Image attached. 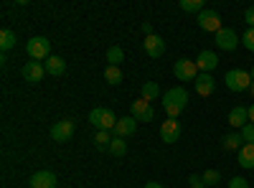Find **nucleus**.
I'll use <instances>...</instances> for the list:
<instances>
[{
	"label": "nucleus",
	"mask_w": 254,
	"mask_h": 188,
	"mask_svg": "<svg viewBox=\"0 0 254 188\" xmlns=\"http://www.w3.org/2000/svg\"><path fill=\"white\" fill-rule=\"evenodd\" d=\"M242 44L247 51H254V28H247L244 36H242Z\"/></svg>",
	"instance_id": "c85d7f7f"
},
{
	"label": "nucleus",
	"mask_w": 254,
	"mask_h": 188,
	"mask_svg": "<svg viewBox=\"0 0 254 188\" xmlns=\"http://www.w3.org/2000/svg\"><path fill=\"white\" fill-rule=\"evenodd\" d=\"M104 79H107V84H120V81H122L120 66H107V69H104Z\"/></svg>",
	"instance_id": "bb28decb"
},
{
	"label": "nucleus",
	"mask_w": 254,
	"mask_h": 188,
	"mask_svg": "<svg viewBox=\"0 0 254 188\" xmlns=\"http://www.w3.org/2000/svg\"><path fill=\"white\" fill-rule=\"evenodd\" d=\"M186 104H188V92L183 87H173L163 94V110L168 112V117L178 120V115L186 110Z\"/></svg>",
	"instance_id": "f257e3e1"
},
{
	"label": "nucleus",
	"mask_w": 254,
	"mask_h": 188,
	"mask_svg": "<svg viewBox=\"0 0 254 188\" xmlns=\"http://www.w3.org/2000/svg\"><path fill=\"white\" fill-rule=\"evenodd\" d=\"M145 188H163V183H158V181H150V183H145Z\"/></svg>",
	"instance_id": "c9c22d12"
},
{
	"label": "nucleus",
	"mask_w": 254,
	"mask_h": 188,
	"mask_svg": "<svg viewBox=\"0 0 254 188\" xmlns=\"http://www.w3.org/2000/svg\"><path fill=\"white\" fill-rule=\"evenodd\" d=\"M229 188H249V181H244L242 176H237V178L229 181Z\"/></svg>",
	"instance_id": "2f4dec72"
},
{
	"label": "nucleus",
	"mask_w": 254,
	"mask_h": 188,
	"mask_svg": "<svg viewBox=\"0 0 254 188\" xmlns=\"http://www.w3.org/2000/svg\"><path fill=\"white\" fill-rule=\"evenodd\" d=\"M244 20H247L249 28H254V5H249V8L244 10Z\"/></svg>",
	"instance_id": "473e14b6"
},
{
	"label": "nucleus",
	"mask_w": 254,
	"mask_h": 188,
	"mask_svg": "<svg viewBox=\"0 0 254 188\" xmlns=\"http://www.w3.org/2000/svg\"><path fill=\"white\" fill-rule=\"evenodd\" d=\"M26 51H28L31 61L49 59V56H51V41H49L46 36H33L28 44H26Z\"/></svg>",
	"instance_id": "7ed1b4c3"
},
{
	"label": "nucleus",
	"mask_w": 254,
	"mask_h": 188,
	"mask_svg": "<svg viewBox=\"0 0 254 188\" xmlns=\"http://www.w3.org/2000/svg\"><path fill=\"white\" fill-rule=\"evenodd\" d=\"M178 137H181V122L176 117H168L160 125V140L163 142H178Z\"/></svg>",
	"instance_id": "6e6552de"
},
{
	"label": "nucleus",
	"mask_w": 254,
	"mask_h": 188,
	"mask_svg": "<svg viewBox=\"0 0 254 188\" xmlns=\"http://www.w3.org/2000/svg\"><path fill=\"white\" fill-rule=\"evenodd\" d=\"M249 74H252V81H254V66H252V69H249Z\"/></svg>",
	"instance_id": "4c0bfd02"
},
{
	"label": "nucleus",
	"mask_w": 254,
	"mask_h": 188,
	"mask_svg": "<svg viewBox=\"0 0 254 188\" xmlns=\"http://www.w3.org/2000/svg\"><path fill=\"white\" fill-rule=\"evenodd\" d=\"M135 130H137V120L132 115L130 117H120L117 127H115V137H130Z\"/></svg>",
	"instance_id": "dca6fc26"
},
{
	"label": "nucleus",
	"mask_w": 254,
	"mask_h": 188,
	"mask_svg": "<svg viewBox=\"0 0 254 188\" xmlns=\"http://www.w3.org/2000/svg\"><path fill=\"white\" fill-rule=\"evenodd\" d=\"M198 28L208 33H219L221 31V15L216 10H203L198 13Z\"/></svg>",
	"instance_id": "423d86ee"
},
{
	"label": "nucleus",
	"mask_w": 254,
	"mask_h": 188,
	"mask_svg": "<svg viewBox=\"0 0 254 188\" xmlns=\"http://www.w3.org/2000/svg\"><path fill=\"white\" fill-rule=\"evenodd\" d=\"M142 46H145V51H147V56H153V59H160L163 54H165V41L160 38V36H145V41H142Z\"/></svg>",
	"instance_id": "9d476101"
},
{
	"label": "nucleus",
	"mask_w": 254,
	"mask_h": 188,
	"mask_svg": "<svg viewBox=\"0 0 254 188\" xmlns=\"http://www.w3.org/2000/svg\"><path fill=\"white\" fill-rule=\"evenodd\" d=\"M74 130H76V122L74 120H61V122H56L54 127H51V137L56 142H69L74 137Z\"/></svg>",
	"instance_id": "39448f33"
},
{
	"label": "nucleus",
	"mask_w": 254,
	"mask_h": 188,
	"mask_svg": "<svg viewBox=\"0 0 254 188\" xmlns=\"http://www.w3.org/2000/svg\"><path fill=\"white\" fill-rule=\"evenodd\" d=\"M142 33L145 36H153V23H142Z\"/></svg>",
	"instance_id": "f704fd0d"
},
{
	"label": "nucleus",
	"mask_w": 254,
	"mask_h": 188,
	"mask_svg": "<svg viewBox=\"0 0 254 188\" xmlns=\"http://www.w3.org/2000/svg\"><path fill=\"white\" fill-rule=\"evenodd\" d=\"M224 81L231 92H247L252 87V74L244 69H231V71H226Z\"/></svg>",
	"instance_id": "f03ea898"
},
{
	"label": "nucleus",
	"mask_w": 254,
	"mask_h": 188,
	"mask_svg": "<svg viewBox=\"0 0 254 188\" xmlns=\"http://www.w3.org/2000/svg\"><path fill=\"white\" fill-rule=\"evenodd\" d=\"M44 74H46V69H44L41 61H28V64L23 66V79L31 81V84H38V81L44 79Z\"/></svg>",
	"instance_id": "f8f14e48"
},
{
	"label": "nucleus",
	"mask_w": 254,
	"mask_h": 188,
	"mask_svg": "<svg viewBox=\"0 0 254 188\" xmlns=\"http://www.w3.org/2000/svg\"><path fill=\"white\" fill-rule=\"evenodd\" d=\"M132 117L137 122H153L155 120V110L150 107V102H145L142 97L137 102H132Z\"/></svg>",
	"instance_id": "1a4fd4ad"
},
{
	"label": "nucleus",
	"mask_w": 254,
	"mask_h": 188,
	"mask_svg": "<svg viewBox=\"0 0 254 188\" xmlns=\"http://www.w3.org/2000/svg\"><path fill=\"white\" fill-rule=\"evenodd\" d=\"M117 122H120V120L115 117V112L104 107V115H102V122H99V127H97V130H107V132H112V130L117 127Z\"/></svg>",
	"instance_id": "412c9836"
},
{
	"label": "nucleus",
	"mask_w": 254,
	"mask_h": 188,
	"mask_svg": "<svg viewBox=\"0 0 254 188\" xmlns=\"http://www.w3.org/2000/svg\"><path fill=\"white\" fill-rule=\"evenodd\" d=\"M249 122L254 125V104H252V107H249Z\"/></svg>",
	"instance_id": "e433bc0d"
},
{
	"label": "nucleus",
	"mask_w": 254,
	"mask_h": 188,
	"mask_svg": "<svg viewBox=\"0 0 254 188\" xmlns=\"http://www.w3.org/2000/svg\"><path fill=\"white\" fill-rule=\"evenodd\" d=\"M140 94H142V99H145V102H155V99L160 97V87H158V81H145L142 89H140Z\"/></svg>",
	"instance_id": "aec40b11"
},
{
	"label": "nucleus",
	"mask_w": 254,
	"mask_h": 188,
	"mask_svg": "<svg viewBox=\"0 0 254 188\" xmlns=\"http://www.w3.org/2000/svg\"><path fill=\"white\" fill-rule=\"evenodd\" d=\"M201 181H203L206 186H216V183L221 181V173H219V171H214V168H211V171H206V173L201 176Z\"/></svg>",
	"instance_id": "cd10ccee"
},
{
	"label": "nucleus",
	"mask_w": 254,
	"mask_h": 188,
	"mask_svg": "<svg viewBox=\"0 0 254 188\" xmlns=\"http://www.w3.org/2000/svg\"><path fill=\"white\" fill-rule=\"evenodd\" d=\"M15 41H18V38H15L13 31H8V28L0 31V49H3V51H10V49L15 46Z\"/></svg>",
	"instance_id": "4be33fe9"
},
{
	"label": "nucleus",
	"mask_w": 254,
	"mask_h": 188,
	"mask_svg": "<svg viewBox=\"0 0 254 188\" xmlns=\"http://www.w3.org/2000/svg\"><path fill=\"white\" fill-rule=\"evenodd\" d=\"M229 125H231V127H237V130H242L244 125H249V107L237 104V107L229 112Z\"/></svg>",
	"instance_id": "ddd939ff"
},
{
	"label": "nucleus",
	"mask_w": 254,
	"mask_h": 188,
	"mask_svg": "<svg viewBox=\"0 0 254 188\" xmlns=\"http://www.w3.org/2000/svg\"><path fill=\"white\" fill-rule=\"evenodd\" d=\"M122 59H125V51H122L120 46H110V49H107V61H110V66H120Z\"/></svg>",
	"instance_id": "b1692460"
},
{
	"label": "nucleus",
	"mask_w": 254,
	"mask_h": 188,
	"mask_svg": "<svg viewBox=\"0 0 254 188\" xmlns=\"http://www.w3.org/2000/svg\"><path fill=\"white\" fill-rule=\"evenodd\" d=\"M249 92H252V94H254V81H252V87H249Z\"/></svg>",
	"instance_id": "58836bf2"
},
{
	"label": "nucleus",
	"mask_w": 254,
	"mask_h": 188,
	"mask_svg": "<svg viewBox=\"0 0 254 188\" xmlns=\"http://www.w3.org/2000/svg\"><path fill=\"white\" fill-rule=\"evenodd\" d=\"M110 153L117 155V158H122V155L127 153V142H125V137H112V142H110Z\"/></svg>",
	"instance_id": "a878e982"
},
{
	"label": "nucleus",
	"mask_w": 254,
	"mask_h": 188,
	"mask_svg": "<svg viewBox=\"0 0 254 188\" xmlns=\"http://www.w3.org/2000/svg\"><path fill=\"white\" fill-rule=\"evenodd\" d=\"M44 69H46L49 74H54V76H61L64 71H66V61H64L61 56H49L46 64H44Z\"/></svg>",
	"instance_id": "a211bd4d"
},
{
	"label": "nucleus",
	"mask_w": 254,
	"mask_h": 188,
	"mask_svg": "<svg viewBox=\"0 0 254 188\" xmlns=\"http://www.w3.org/2000/svg\"><path fill=\"white\" fill-rule=\"evenodd\" d=\"M173 74L178 76V81H196V76H198L201 71H198V66H196V61L178 59L176 64H173Z\"/></svg>",
	"instance_id": "20e7f679"
},
{
	"label": "nucleus",
	"mask_w": 254,
	"mask_h": 188,
	"mask_svg": "<svg viewBox=\"0 0 254 188\" xmlns=\"http://www.w3.org/2000/svg\"><path fill=\"white\" fill-rule=\"evenodd\" d=\"M216 46H219L221 51H234V49L239 46L237 31H234V28H221V31L216 33Z\"/></svg>",
	"instance_id": "0eeeda50"
},
{
	"label": "nucleus",
	"mask_w": 254,
	"mask_h": 188,
	"mask_svg": "<svg viewBox=\"0 0 254 188\" xmlns=\"http://www.w3.org/2000/svg\"><path fill=\"white\" fill-rule=\"evenodd\" d=\"M188 183H190V188H208V186H206L198 176H190V178H188Z\"/></svg>",
	"instance_id": "72a5a7b5"
},
{
	"label": "nucleus",
	"mask_w": 254,
	"mask_h": 188,
	"mask_svg": "<svg viewBox=\"0 0 254 188\" xmlns=\"http://www.w3.org/2000/svg\"><path fill=\"white\" fill-rule=\"evenodd\" d=\"M239 132H242V140H244V142H254V125H252V122L244 125Z\"/></svg>",
	"instance_id": "c756f323"
},
{
	"label": "nucleus",
	"mask_w": 254,
	"mask_h": 188,
	"mask_svg": "<svg viewBox=\"0 0 254 188\" xmlns=\"http://www.w3.org/2000/svg\"><path fill=\"white\" fill-rule=\"evenodd\" d=\"M31 188H56V176L51 171H38L31 178Z\"/></svg>",
	"instance_id": "2eb2a0df"
},
{
	"label": "nucleus",
	"mask_w": 254,
	"mask_h": 188,
	"mask_svg": "<svg viewBox=\"0 0 254 188\" xmlns=\"http://www.w3.org/2000/svg\"><path fill=\"white\" fill-rule=\"evenodd\" d=\"M102 115H104V107H94L89 112V122L94 125V127H99V122H102Z\"/></svg>",
	"instance_id": "7c9ffc66"
},
{
	"label": "nucleus",
	"mask_w": 254,
	"mask_h": 188,
	"mask_svg": "<svg viewBox=\"0 0 254 188\" xmlns=\"http://www.w3.org/2000/svg\"><path fill=\"white\" fill-rule=\"evenodd\" d=\"M193 87H196V94L198 97H211V94H214V89H216V81H214V76H211V74H198L196 81H193Z\"/></svg>",
	"instance_id": "9b49d317"
},
{
	"label": "nucleus",
	"mask_w": 254,
	"mask_h": 188,
	"mask_svg": "<svg viewBox=\"0 0 254 188\" xmlns=\"http://www.w3.org/2000/svg\"><path fill=\"white\" fill-rule=\"evenodd\" d=\"M178 5L186 13H203V0H181Z\"/></svg>",
	"instance_id": "393cba45"
},
{
	"label": "nucleus",
	"mask_w": 254,
	"mask_h": 188,
	"mask_svg": "<svg viewBox=\"0 0 254 188\" xmlns=\"http://www.w3.org/2000/svg\"><path fill=\"white\" fill-rule=\"evenodd\" d=\"M216 64H219V56L214 51H201L198 59H196V66H198L201 74H208L211 69H216Z\"/></svg>",
	"instance_id": "4468645a"
},
{
	"label": "nucleus",
	"mask_w": 254,
	"mask_h": 188,
	"mask_svg": "<svg viewBox=\"0 0 254 188\" xmlns=\"http://www.w3.org/2000/svg\"><path fill=\"white\" fill-rule=\"evenodd\" d=\"M110 142H112V135L107 132V130H97V135H94V145L99 150H110Z\"/></svg>",
	"instance_id": "5701e85b"
},
{
	"label": "nucleus",
	"mask_w": 254,
	"mask_h": 188,
	"mask_svg": "<svg viewBox=\"0 0 254 188\" xmlns=\"http://www.w3.org/2000/svg\"><path fill=\"white\" fill-rule=\"evenodd\" d=\"M239 165L254 171V142H244V148L239 150Z\"/></svg>",
	"instance_id": "f3484780"
},
{
	"label": "nucleus",
	"mask_w": 254,
	"mask_h": 188,
	"mask_svg": "<svg viewBox=\"0 0 254 188\" xmlns=\"http://www.w3.org/2000/svg\"><path fill=\"white\" fill-rule=\"evenodd\" d=\"M221 145H224V150H242V148H244L242 132H229V135L221 140Z\"/></svg>",
	"instance_id": "6ab92c4d"
}]
</instances>
